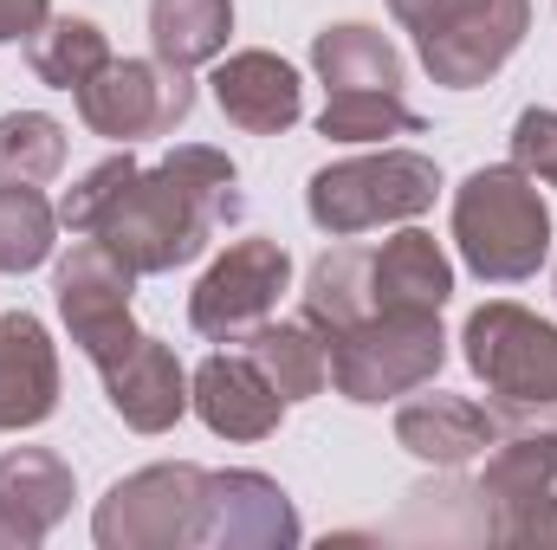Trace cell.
<instances>
[{"instance_id":"obj_18","label":"cell","mask_w":557,"mask_h":550,"mask_svg":"<svg viewBox=\"0 0 557 550\" xmlns=\"http://www.w3.org/2000/svg\"><path fill=\"white\" fill-rule=\"evenodd\" d=\"M499 434H506V427L480 409V402L441 396V389H434V396H409V402L396 409V447H409L416 460L441 466V473H454V466H467V460H486V447H493Z\"/></svg>"},{"instance_id":"obj_6","label":"cell","mask_w":557,"mask_h":550,"mask_svg":"<svg viewBox=\"0 0 557 550\" xmlns=\"http://www.w3.org/2000/svg\"><path fill=\"white\" fill-rule=\"evenodd\" d=\"M473 499L493 545H557V434H499Z\"/></svg>"},{"instance_id":"obj_14","label":"cell","mask_w":557,"mask_h":550,"mask_svg":"<svg viewBox=\"0 0 557 550\" xmlns=\"http://www.w3.org/2000/svg\"><path fill=\"white\" fill-rule=\"evenodd\" d=\"M78 479L52 447H7L0 453V550H33L72 512Z\"/></svg>"},{"instance_id":"obj_3","label":"cell","mask_w":557,"mask_h":550,"mask_svg":"<svg viewBox=\"0 0 557 550\" xmlns=\"http://www.w3.org/2000/svg\"><path fill=\"white\" fill-rule=\"evenodd\" d=\"M441 195V168L421 149H376V155H344L331 168L311 175L305 188V214L331 234V240H357L370 227H396L434 208Z\"/></svg>"},{"instance_id":"obj_23","label":"cell","mask_w":557,"mask_h":550,"mask_svg":"<svg viewBox=\"0 0 557 550\" xmlns=\"http://www.w3.org/2000/svg\"><path fill=\"white\" fill-rule=\"evenodd\" d=\"M370 311H376V304H370V247H331V253L311 260L298 317H311V324L324 330V343H331L337 330L363 324Z\"/></svg>"},{"instance_id":"obj_26","label":"cell","mask_w":557,"mask_h":550,"mask_svg":"<svg viewBox=\"0 0 557 550\" xmlns=\"http://www.w3.org/2000/svg\"><path fill=\"white\" fill-rule=\"evenodd\" d=\"M65 168V124L46 111L0 117V188H46Z\"/></svg>"},{"instance_id":"obj_5","label":"cell","mask_w":557,"mask_h":550,"mask_svg":"<svg viewBox=\"0 0 557 550\" xmlns=\"http://www.w3.org/2000/svg\"><path fill=\"white\" fill-rule=\"evenodd\" d=\"M460 357L467 370L499 396V409L512 414H545L557 409V324L512 304V298H493L467 317L460 330Z\"/></svg>"},{"instance_id":"obj_2","label":"cell","mask_w":557,"mask_h":550,"mask_svg":"<svg viewBox=\"0 0 557 550\" xmlns=\"http://www.w3.org/2000/svg\"><path fill=\"white\" fill-rule=\"evenodd\" d=\"M454 247L486 285H519L552 260V208L519 162L473 168L454 188Z\"/></svg>"},{"instance_id":"obj_20","label":"cell","mask_w":557,"mask_h":550,"mask_svg":"<svg viewBox=\"0 0 557 550\" xmlns=\"http://www.w3.org/2000/svg\"><path fill=\"white\" fill-rule=\"evenodd\" d=\"M311 65L324 91H403V52L383 26L337 20L311 39Z\"/></svg>"},{"instance_id":"obj_13","label":"cell","mask_w":557,"mask_h":550,"mask_svg":"<svg viewBox=\"0 0 557 550\" xmlns=\"http://www.w3.org/2000/svg\"><path fill=\"white\" fill-rule=\"evenodd\" d=\"M525 33H532V0H486L473 20H460V26L434 33V39H416V52H421V65H428L434 85L480 91L525 46Z\"/></svg>"},{"instance_id":"obj_1","label":"cell","mask_w":557,"mask_h":550,"mask_svg":"<svg viewBox=\"0 0 557 550\" xmlns=\"http://www.w3.org/2000/svg\"><path fill=\"white\" fill-rule=\"evenodd\" d=\"M227 221H240V168L208 142H182L124 182V195L98 214L91 240H104L143 278L201 260Z\"/></svg>"},{"instance_id":"obj_10","label":"cell","mask_w":557,"mask_h":550,"mask_svg":"<svg viewBox=\"0 0 557 550\" xmlns=\"http://www.w3.org/2000/svg\"><path fill=\"white\" fill-rule=\"evenodd\" d=\"M131 291H137V273L104 247V240H78L65 260H59V278H52V298H59V317L72 330V343L98 363H111L117 350H131L143 330L131 317Z\"/></svg>"},{"instance_id":"obj_16","label":"cell","mask_w":557,"mask_h":550,"mask_svg":"<svg viewBox=\"0 0 557 550\" xmlns=\"http://www.w3.org/2000/svg\"><path fill=\"white\" fill-rule=\"evenodd\" d=\"M208 85H214L221 117H227L234 130H247V137H278V130H292L298 111H305V85H298V72H292L278 52H267V46L221 52Z\"/></svg>"},{"instance_id":"obj_27","label":"cell","mask_w":557,"mask_h":550,"mask_svg":"<svg viewBox=\"0 0 557 550\" xmlns=\"http://www.w3.org/2000/svg\"><path fill=\"white\" fill-rule=\"evenodd\" d=\"M59 208L39 188H0V273H33L52 260L59 240Z\"/></svg>"},{"instance_id":"obj_17","label":"cell","mask_w":557,"mask_h":550,"mask_svg":"<svg viewBox=\"0 0 557 550\" xmlns=\"http://www.w3.org/2000/svg\"><path fill=\"white\" fill-rule=\"evenodd\" d=\"M59 409V350L33 311H0V434H26Z\"/></svg>"},{"instance_id":"obj_24","label":"cell","mask_w":557,"mask_h":550,"mask_svg":"<svg viewBox=\"0 0 557 550\" xmlns=\"http://www.w3.org/2000/svg\"><path fill=\"white\" fill-rule=\"evenodd\" d=\"M26 59H33V72H39V85H52V91H78L91 72H104L117 52H111V33L98 26V20H85V13H52L33 39H26Z\"/></svg>"},{"instance_id":"obj_22","label":"cell","mask_w":557,"mask_h":550,"mask_svg":"<svg viewBox=\"0 0 557 550\" xmlns=\"http://www.w3.org/2000/svg\"><path fill=\"white\" fill-rule=\"evenodd\" d=\"M234 33V0H149V46L162 65L195 72L227 52Z\"/></svg>"},{"instance_id":"obj_11","label":"cell","mask_w":557,"mask_h":550,"mask_svg":"<svg viewBox=\"0 0 557 550\" xmlns=\"http://www.w3.org/2000/svg\"><path fill=\"white\" fill-rule=\"evenodd\" d=\"M305 538L285 486L273 473H253V466H227V473H208L201 486V518H195V545L208 550H292Z\"/></svg>"},{"instance_id":"obj_28","label":"cell","mask_w":557,"mask_h":550,"mask_svg":"<svg viewBox=\"0 0 557 550\" xmlns=\"http://www.w3.org/2000/svg\"><path fill=\"white\" fill-rule=\"evenodd\" d=\"M131 175H137V155H131V149H124V155H104L98 168H85V175L65 188L59 221H65L72 234H91V227H98V214L124 195V182H131Z\"/></svg>"},{"instance_id":"obj_7","label":"cell","mask_w":557,"mask_h":550,"mask_svg":"<svg viewBox=\"0 0 557 550\" xmlns=\"http://www.w3.org/2000/svg\"><path fill=\"white\" fill-rule=\"evenodd\" d=\"M201 486H208V466H195V460L143 466V473L117 479L98 499L91 538L104 550H182V545H195Z\"/></svg>"},{"instance_id":"obj_9","label":"cell","mask_w":557,"mask_h":550,"mask_svg":"<svg viewBox=\"0 0 557 550\" xmlns=\"http://www.w3.org/2000/svg\"><path fill=\"white\" fill-rule=\"evenodd\" d=\"M285 285H292V253L278 240H267V234H247V240H234L201 273V285L188 291V324L208 343H247L278 311V291Z\"/></svg>"},{"instance_id":"obj_15","label":"cell","mask_w":557,"mask_h":550,"mask_svg":"<svg viewBox=\"0 0 557 550\" xmlns=\"http://www.w3.org/2000/svg\"><path fill=\"white\" fill-rule=\"evenodd\" d=\"M98 376H104L111 414H117L124 427H137V434H169V427L188 414V370H182V357H175L162 337H149V330H143L131 350H117L111 363H98Z\"/></svg>"},{"instance_id":"obj_8","label":"cell","mask_w":557,"mask_h":550,"mask_svg":"<svg viewBox=\"0 0 557 550\" xmlns=\"http://www.w3.org/2000/svg\"><path fill=\"white\" fill-rule=\"evenodd\" d=\"M85 130H98L104 142H143V137H169L188 124L195 111V78L162 65V59H111L104 72H91L72 91Z\"/></svg>"},{"instance_id":"obj_12","label":"cell","mask_w":557,"mask_h":550,"mask_svg":"<svg viewBox=\"0 0 557 550\" xmlns=\"http://www.w3.org/2000/svg\"><path fill=\"white\" fill-rule=\"evenodd\" d=\"M188 409L208 421V434L221 440H267L285 421V396L273 389V376L253 363V350H214L201 357V370L188 376Z\"/></svg>"},{"instance_id":"obj_19","label":"cell","mask_w":557,"mask_h":550,"mask_svg":"<svg viewBox=\"0 0 557 550\" xmlns=\"http://www.w3.org/2000/svg\"><path fill=\"white\" fill-rule=\"evenodd\" d=\"M454 298V266L434 234L403 227L370 253V304L376 311H441Z\"/></svg>"},{"instance_id":"obj_30","label":"cell","mask_w":557,"mask_h":550,"mask_svg":"<svg viewBox=\"0 0 557 550\" xmlns=\"http://www.w3.org/2000/svg\"><path fill=\"white\" fill-rule=\"evenodd\" d=\"M486 0H389V13L416 33V39H434V33H447V26H460V20H473Z\"/></svg>"},{"instance_id":"obj_31","label":"cell","mask_w":557,"mask_h":550,"mask_svg":"<svg viewBox=\"0 0 557 550\" xmlns=\"http://www.w3.org/2000/svg\"><path fill=\"white\" fill-rule=\"evenodd\" d=\"M46 20H52V0H0V46L33 39Z\"/></svg>"},{"instance_id":"obj_25","label":"cell","mask_w":557,"mask_h":550,"mask_svg":"<svg viewBox=\"0 0 557 550\" xmlns=\"http://www.w3.org/2000/svg\"><path fill=\"white\" fill-rule=\"evenodd\" d=\"M421 111L403 91H331L324 111H318V137L331 142H383L389 137H416Z\"/></svg>"},{"instance_id":"obj_29","label":"cell","mask_w":557,"mask_h":550,"mask_svg":"<svg viewBox=\"0 0 557 550\" xmlns=\"http://www.w3.org/2000/svg\"><path fill=\"white\" fill-rule=\"evenodd\" d=\"M512 162H519L532 182L557 188V111H545V104L519 111V124H512Z\"/></svg>"},{"instance_id":"obj_4","label":"cell","mask_w":557,"mask_h":550,"mask_svg":"<svg viewBox=\"0 0 557 550\" xmlns=\"http://www.w3.org/2000/svg\"><path fill=\"white\" fill-rule=\"evenodd\" d=\"M447 363L441 311H370L331 337V389L357 409H383L428 389Z\"/></svg>"},{"instance_id":"obj_21","label":"cell","mask_w":557,"mask_h":550,"mask_svg":"<svg viewBox=\"0 0 557 550\" xmlns=\"http://www.w3.org/2000/svg\"><path fill=\"white\" fill-rule=\"evenodd\" d=\"M253 363L273 376V389L285 402H311L331 389V343L311 317H267L253 337H247Z\"/></svg>"}]
</instances>
